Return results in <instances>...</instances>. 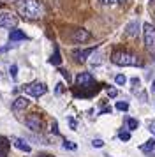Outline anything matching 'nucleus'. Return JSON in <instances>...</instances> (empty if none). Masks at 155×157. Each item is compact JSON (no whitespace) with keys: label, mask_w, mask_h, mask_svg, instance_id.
<instances>
[{"label":"nucleus","mask_w":155,"mask_h":157,"mask_svg":"<svg viewBox=\"0 0 155 157\" xmlns=\"http://www.w3.org/2000/svg\"><path fill=\"white\" fill-rule=\"evenodd\" d=\"M148 131H150L155 138V122H148Z\"/></svg>","instance_id":"25"},{"label":"nucleus","mask_w":155,"mask_h":157,"mask_svg":"<svg viewBox=\"0 0 155 157\" xmlns=\"http://www.w3.org/2000/svg\"><path fill=\"white\" fill-rule=\"evenodd\" d=\"M92 147H95V148H102V147H104V141H102V140H93V141H92Z\"/></svg>","instance_id":"21"},{"label":"nucleus","mask_w":155,"mask_h":157,"mask_svg":"<svg viewBox=\"0 0 155 157\" xmlns=\"http://www.w3.org/2000/svg\"><path fill=\"white\" fill-rule=\"evenodd\" d=\"M138 125H139V122L136 120V118H127V127H129V131L138 129Z\"/></svg>","instance_id":"17"},{"label":"nucleus","mask_w":155,"mask_h":157,"mask_svg":"<svg viewBox=\"0 0 155 157\" xmlns=\"http://www.w3.org/2000/svg\"><path fill=\"white\" fill-rule=\"evenodd\" d=\"M21 90L27 95H30V97H41V95H44V94L48 92V86L44 85V83H41V81H34V83L23 85Z\"/></svg>","instance_id":"4"},{"label":"nucleus","mask_w":155,"mask_h":157,"mask_svg":"<svg viewBox=\"0 0 155 157\" xmlns=\"http://www.w3.org/2000/svg\"><path fill=\"white\" fill-rule=\"evenodd\" d=\"M118 136H120V140H123V141H129V140H130V132H123V131H122Z\"/></svg>","instance_id":"24"},{"label":"nucleus","mask_w":155,"mask_h":157,"mask_svg":"<svg viewBox=\"0 0 155 157\" xmlns=\"http://www.w3.org/2000/svg\"><path fill=\"white\" fill-rule=\"evenodd\" d=\"M116 109H120V111H127V109H129V104H127V102H116Z\"/></svg>","instance_id":"22"},{"label":"nucleus","mask_w":155,"mask_h":157,"mask_svg":"<svg viewBox=\"0 0 155 157\" xmlns=\"http://www.w3.org/2000/svg\"><path fill=\"white\" fill-rule=\"evenodd\" d=\"M63 148H67V150H76L78 145H76V143H72V141H63Z\"/></svg>","instance_id":"19"},{"label":"nucleus","mask_w":155,"mask_h":157,"mask_svg":"<svg viewBox=\"0 0 155 157\" xmlns=\"http://www.w3.org/2000/svg\"><path fill=\"white\" fill-rule=\"evenodd\" d=\"M25 125H27V129H30V131H34V132H39L42 129V120L41 117L37 113H32L28 115L27 118H25Z\"/></svg>","instance_id":"6"},{"label":"nucleus","mask_w":155,"mask_h":157,"mask_svg":"<svg viewBox=\"0 0 155 157\" xmlns=\"http://www.w3.org/2000/svg\"><path fill=\"white\" fill-rule=\"evenodd\" d=\"M11 143H13L14 147L18 150H21V152H25V154H28V152H32V147H30V143L27 141V140H23V138H18V136H13L11 138Z\"/></svg>","instance_id":"9"},{"label":"nucleus","mask_w":155,"mask_h":157,"mask_svg":"<svg viewBox=\"0 0 155 157\" xmlns=\"http://www.w3.org/2000/svg\"><path fill=\"white\" fill-rule=\"evenodd\" d=\"M72 39H74V43H85L90 39V32L85 29H78L72 32Z\"/></svg>","instance_id":"11"},{"label":"nucleus","mask_w":155,"mask_h":157,"mask_svg":"<svg viewBox=\"0 0 155 157\" xmlns=\"http://www.w3.org/2000/svg\"><path fill=\"white\" fill-rule=\"evenodd\" d=\"M18 16L11 11H0V29H16Z\"/></svg>","instance_id":"5"},{"label":"nucleus","mask_w":155,"mask_h":157,"mask_svg":"<svg viewBox=\"0 0 155 157\" xmlns=\"http://www.w3.org/2000/svg\"><path fill=\"white\" fill-rule=\"evenodd\" d=\"M143 41H145V48L152 55H155V27L152 23L143 25Z\"/></svg>","instance_id":"3"},{"label":"nucleus","mask_w":155,"mask_h":157,"mask_svg":"<svg viewBox=\"0 0 155 157\" xmlns=\"http://www.w3.org/2000/svg\"><path fill=\"white\" fill-rule=\"evenodd\" d=\"M51 132H53V134H58V125H56L55 120L51 122Z\"/></svg>","instance_id":"26"},{"label":"nucleus","mask_w":155,"mask_h":157,"mask_svg":"<svg viewBox=\"0 0 155 157\" xmlns=\"http://www.w3.org/2000/svg\"><path fill=\"white\" fill-rule=\"evenodd\" d=\"M28 104H30V101L27 99V97H16V99L13 101V111L14 113H18V111H23V109H27Z\"/></svg>","instance_id":"10"},{"label":"nucleus","mask_w":155,"mask_h":157,"mask_svg":"<svg viewBox=\"0 0 155 157\" xmlns=\"http://www.w3.org/2000/svg\"><path fill=\"white\" fill-rule=\"evenodd\" d=\"M9 39H11V43H16V41H27L28 37L23 34V30H11V34H9Z\"/></svg>","instance_id":"14"},{"label":"nucleus","mask_w":155,"mask_h":157,"mask_svg":"<svg viewBox=\"0 0 155 157\" xmlns=\"http://www.w3.org/2000/svg\"><path fill=\"white\" fill-rule=\"evenodd\" d=\"M62 92H63V85H62V83H58V85H56V90H55V94H56V95H60Z\"/></svg>","instance_id":"27"},{"label":"nucleus","mask_w":155,"mask_h":157,"mask_svg":"<svg viewBox=\"0 0 155 157\" xmlns=\"http://www.w3.org/2000/svg\"><path fill=\"white\" fill-rule=\"evenodd\" d=\"M69 125H70V129H72V131H74V129L78 127V122L74 120V118H69Z\"/></svg>","instance_id":"28"},{"label":"nucleus","mask_w":155,"mask_h":157,"mask_svg":"<svg viewBox=\"0 0 155 157\" xmlns=\"http://www.w3.org/2000/svg\"><path fill=\"white\" fill-rule=\"evenodd\" d=\"M6 7V4H4V2H0V9H4Z\"/></svg>","instance_id":"30"},{"label":"nucleus","mask_w":155,"mask_h":157,"mask_svg":"<svg viewBox=\"0 0 155 157\" xmlns=\"http://www.w3.org/2000/svg\"><path fill=\"white\" fill-rule=\"evenodd\" d=\"M111 62L115 65H122V67H139V65H143L141 58L134 53H129V51H113Z\"/></svg>","instance_id":"2"},{"label":"nucleus","mask_w":155,"mask_h":157,"mask_svg":"<svg viewBox=\"0 0 155 157\" xmlns=\"http://www.w3.org/2000/svg\"><path fill=\"white\" fill-rule=\"evenodd\" d=\"M100 4H104V6H113V4H122V2H125V0H99Z\"/></svg>","instance_id":"18"},{"label":"nucleus","mask_w":155,"mask_h":157,"mask_svg":"<svg viewBox=\"0 0 155 157\" xmlns=\"http://www.w3.org/2000/svg\"><path fill=\"white\" fill-rule=\"evenodd\" d=\"M139 148H141V152H145L148 155H155V140H148L145 145H141Z\"/></svg>","instance_id":"13"},{"label":"nucleus","mask_w":155,"mask_h":157,"mask_svg":"<svg viewBox=\"0 0 155 157\" xmlns=\"http://www.w3.org/2000/svg\"><path fill=\"white\" fill-rule=\"evenodd\" d=\"M16 6H18V13L27 20H41L46 14V7L39 0H18Z\"/></svg>","instance_id":"1"},{"label":"nucleus","mask_w":155,"mask_h":157,"mask_svg":"<svg viewBox=\"0 0 155 157\" xmlns=\"http://www.w3.org/2000/svg\"><path fill=\"white\" fill-rule=\"evenodd\" d=\"M49 62H51L53 65H58V64H60V62H62V57H60V51H58V50H55V53H53V55H51V58H49Z\"/></svg>","instance_id":"16"},{"label":"nucleus","mask_w":155,"mask_h":157,"mask_svg":"<svg viewBox=\"0 0 155 157\" xmlns=\"http://www.w3.org/2000/svg\"><path fill=\"white\" fill-rule=\"evenodd\" d=\"M93 83H95V79H93V76L90 72H79L76 76V85L81 86V88H85L88 85H93Z\"/></svg>","instance_id":"8"},{"label":"nucleus","mask_w":155,"mask_h":157,"mask_svg":"<svg viewBox=\"0 0 155 157\" xmlns=\"http://www.w3.org/2000/svg\"><path fill=\"white\" fill-rule=\"evenodd\" d=\"M116 90H115V88H109V90H108V95H109V97H116Z\"/></svg>","instance_id":"29"},{"label":"nucleus","mask_w":155,"mask_h":157,"mask_svg":"<svg viewBox=\"0 0 155 157\" xmlns=\"http://www.w3.org/2000/svg\"><path fill=\"white\" fill-rule=\"evenodd\" d=\"M152 90H153V92H155V81H153V85H152Z\"/></svg>","instance_id":"31"},{"label":"nucleus","mask_w":155,"mask_h":157,"mask_svg":"<svg viewBox=\"0 0 155 157\" xmlns=\"http://www.w3.org/2000/svg\"><path fill=\"white\" fill-rule=\"evenodd\" d=\"M115 81H116V85H125L127 78H125V76H123V74H118V76L115 78Z\"/></svg>","instance_id":"20"},{"label":"nucleus","mask_w":155,"mask_h":157,"mask_svg":"<svg viewBox=\"0 0 155 157\" xmlns=\"http://www.w3.org/2000/svg\"><path fill=\"white\" fill-rule=\"evenodd\" d=\"M138 32H139V21H130L129 25H127V29H125V34L127 36H130V37H136L138 36Z\"/></svg>","instance_id":"12"},{"label":"nucleus","mask_w":155,"mask_h":157,"mask_svg":"<svg viewBox=\"0 0 155 157\" xmlns=\"http://www.w3.org/2000/svg\"><path fill=\"white\" fill-rule=\"evenodd\" d=\"M11 78L13 79L18 78V65H11Z\"/></svg>","instance_id":"23"},{"label":"nucleus","mask_w":155,"mask_h":157,"mask_svg":"<svg viewBox=\"0 0 155 157\" xmlns=\"http://www.w3.org/2000/svg\"><path fill=\"white\" fill-rule=\"evenodd\" d=\"M95 50H97V46H92V48H86V50H74L72 57L76 58V62H86Z\"/></svg>","instance_id":"7"},{"label":"nucleus","mask_w":155,"mask_h":157,"mask_svg":"<svg viewBox=\"0 0 155 157\" xmlns=\"http://www.w3.org/2000/svg\"><path fill=\"white\" fill-rule=\"evenodd\" d=\"M7 152H9V141L0 140V157H7Z\"/></svg>","instance_id":"15"}]
</instances>
